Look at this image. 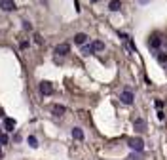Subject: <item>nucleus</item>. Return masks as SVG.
Instances as JSON below:
<instances>
[{
    "instance_id": "nucleus-1",
    "label": "nucleus",
    "mask_w": 167,
    "mask_h": 160,
    "mask_svg": "<svg viewBox=\"0 0 167 160\" xmlns=\"http://www.w3.org/2000/svg\"><path fill=\"white\" fill-rule=\"evenodd\" d=\"M133 99H135V95H133V92L129 90V88H125L122 94H120V101H122L123 105H131Z\"/></svg>"
},
{
    "instance_id": "nucleus-2",
    "label": "nucleus",
    "mask_w": 167,
    "mask_h": 160,
    "mask_svg": "<svg viewBox=\"0 0 167 160\" xmlns=\"http://www.w3.org/2000/svg\"><path fill=\"white\" fill-rule=\"evenodd\" d=\"M129 147H131L135 153H140L144 149V141L140 137H133V139H129Z\"/></svg>"
},
{
    "instance_id": "nucleus-3",
    "label": "nucleus",
    "mask_w": 167,
    "mask_h": 160,
    "mask_svg": "<svg viewBox=\"0 0 167 160\" xmlns=\"http://www.w3.org/2000/svg\"><path fill=\"white\" fill-rule=\"evenodd\" d=\"M40 94L42 95H51V94H53V86H51L48 80L40 82Z\"/></svg>"
},
{
    "instance_id": "nucleus-4",
    "label": "nucleus",
    "mask_w": 167,
    "mask_h": 160,
    "mask_svg": "<svg viewBox=\"0 0 167 160\" xmlns=\"http://www.w3.org/2000/svg\"><path fill=\"white\" fill-rule=\"evenodd\" d=\"M0 10H2V12H13L15 2L13 0H0Z\"/></svg>"
},
{
    "instance_id": "nucleus-5",
    "label": "nucleus",
    "mask_w": 167,
    "mask_h": 160,
    "mask_svg": "<svg viewBox=\"0 0 167 160\" xmlns=\"http://www.w3.org/2000/svg\"><path fill=\"white\" fill-rule=\"evenodd\" d=\"M69 51H70V46H69V44H65V42L55 46V54H57V55H61V57H63V55H67Z\"/></svg>"
},
{
    "instance_id": "nucleus-6",
    "label": "nucleus",
    "mask_w": 167,
    "mask_h": 160,
    "mask_svg": "<svg viewBox=\"0 0 167 160\" xmlns=\"http://www.w3.org/2000/svg\"><path fill=\"white\" fill-rule=\"evenodd\" d=\"M15 126H17L15 118H4V130H6V132H13Z\"/></svg>"
},
{
    "instance_id": "nucleus-7",
    "label": "nucleus",
    "mask_w": 167,
    "mask_h": 160,
    "mask_svg": "<svg viewBox=\"0 0 167 160\" xmlns=\"http://www.w3.org/2000/svg\"><path fill=\"white\" fill-rule=\"evenodd\" d=\"M160 46H161V38L160 36H152V38H150V42H148V48L150 50H158Z\"/></svg>"
},
{
    "instance_id": "nucleus-8",
    "label": "nucleus",
    "mask_w": 167,
    "mask_h": 160,
    "mask_svg": "<svg viewBox=\"0 0 167 160\" xmlns=\"http://www.w3.org/2000/svg\"><path fill=\"white\" fill-rule=\"evenodd\" d=\"M133 126H135V130H137V132H144L146 130V122L143 120V118H135Z\"/></svg>"
},
{
    "instance_id": "nucleus-9",
    "label": "nucleus",
    "mask_w": 167,
    "mask_h": 160,
    "mask_svg": "<svg viewBox=\"0 0 167 160\" xmlns=\"http://www.w3.org/2000/svg\"><path fill=\"white\" fill-rule=\"evenodd\" d=\"M72 137H74L76 139V141H82V139H84V130H82V128H72Z\"/></svg>"
},
{
    "instance_id": "nucleus-10",
    "label": "nucleus",
    "mask_w": 167,
    "mask_h": 160,
    "mask_svg": "<svg viewBox=\"0 0 167 160\" xmlns=\"http://www.w3.org/2000/svg\"><path fill=\"white\" fill-rule=\"evenodd\" d=\"M86 40H87V34H86V33L74 34V42H76V44H86Z\"/></svg>"
},
{
    "instance_id": "nucleus-11",
    "label": "nucleus",
    "mask_w": 167,
    "mask_h": 160,
    "mask_svg": "<svg viewBox=\"0 0 167 160\" xmlns=\"http://www.w3.org/2000/svg\"><path fill=\"white\" fill-rule=\"evenodd\" d=\"M120 8H122V2H120V0H110V4H108V10H110V12H118Z\"/></svg>"
},
{
    "instance_id": "nucleus-12",
    "label": "nucleus",
    "mask_w": 167,
    "mask_h": 160,
    "mask_svg": "<svg viewBox=\"0 0 167 160\" xmlns=\"http://www.w3.org/2000/svg\"><path fill=\"white\" fill-rule=\"evenodd\" d=\"M51 111H53V115H55V116H61V115H65V111H67V109H65L63 105H55Z\"/></svg>"
},
{
    "instance_id": "nucleus-13",
    "label": "nucleus",
    "mask_w": 167,
    "mask_h": 160,
    "mask_svg": "<svg viewBox=\"0 0 167 160\" xmlns=\"http://www.w3.org/2000/svg\"><path fill=\"white\" fill-rule=\"evenodd\" d=\"M91 46H93V50H95V51H101V50H104V42H101V40H95V42H93Z\"/></svg>"
},
{
    "instance_id": "nucleus-14",
    "label": "nucleus",
    "mask_w": 167,
    "mask_h": 160,
    "mask_svg": "<svg viewBox=\"0 0 167 160\" xmlns=\"http://www.w3.org/2000/svg\"><path fill=\"white\" fill-rule=\"evenodd\" d=\"M82 54H84V55H91V54H95V50H93V46H84V48H82Z\"/></svg>"
},
{
    "instance_id": "nucleus-15",
    "label": "nucleus",
    "mask_w": 167,
    "mask_h": 160,
    "mask_svg": "<svg viewBox=\"0 0 167 160\" xmlns=\"http://www.w3.org/2000/svg\"><path fill=\"white\" fill-rule=\"evenodd\" d=\"M27 141H29V145L33 147V149H36V147H38V139H36L34 135H29V139H27Z\"/></svg>"
},
{
    "instance_id": "nucleus-16",
    "label": "nucleus",
    "mask_w": 167,
    "mask_h": 160,
    "mask_svg": "<svg viewBox=\"0 0 167 160\" xmlns=\"http://www.w3.org/2000/svg\"><path fill=\"white\" fill-rule=\"evenodd\" d=\"M158 61H160L161 65H163L165 61H167V54H160V55H158Z\"/></svg>"
},
{
    "instance_id": "nucleus-17",
    "label": "nucleus",
    "mask_w": 167,
    "mask_h": 160,
    "mask_svg": "<svg viewBox=\"0 0 167 160\" xmlns=\"http://www.w3.org/2000/svg\"><path fill=\"white\" fill-rule=\"evenodd\" d=\"M0 143H2V145L8 143V135H6V133H0Z\"/></svg>"
},
{
    "instance_id": "nucleus-18",
    "label": "nucleus",
    "mask_w": 167,
    "mask_h": 160,
    "mask_svg": "<svg viewBox=\"0 0 167 160\" xmlns=\"http://www.w3.org/2000/svg\"><path fill=\"white\" fill-rule=\"evenodd\" d=\"M23 29L25 31H30V29H33V25H30L29 21H23Z\"/></svg>"
},
{
    "instance_id": "nucleus-19",
    "label": "nucleus",
    "mask_w": 167,
    "mask_h": 160,
    "mask_svg": "<svg viewBox=\"0 0 167 160\" xmlns=\"http://www.w3.org/2000/svg\"><path fill=\"white\" fill-rule=\"evenodd\" d=\"M129 160H143V158H140L139 154H131V156H129Z\"/></svg>"
},
{
    "instance_id": "nucleus-20",
    "label": "nucleus",
    "mask_w": 167,
    "mask_h": 160,
    "mask_svg": "<svg viewBox=\"0 0 167 160\" xmlns=\"http://www.w3.org/2000/svg\"><path fill=\"white\" fill-rule=\"evenodd\" d=\"M156 107H158V109H161V107H163V101L158 99V101H156Z\"/></svg>"
},
{
    "instance_id": "nucleus-21",
    "label": "nucleus",
    "mask_w": 167,
    "mask_h": 160,
    "mask_svg": "<svg viewBox=\"0 0 167 160\" xmlns=\"http://www.w3.org/2000/svg\"><path fill=\"white\" fill-rule=\"evenodd\" d=\"M158 118H160V120H163V118H165V115H163L161 111H158Z\"/></svg>"
},
{
    "instance_id": "nucleus-22",
    "label": "nucleus",
    "mask_w": 167,
    "mask_h": 160,
    "mask_svg": "<svg viewBox=\"0 0 167 160\" xmlns=\"http://www.w3.org/2000/svg\"><path fill=\"white\" fill-rule=\"evenodd\" d=\"M0 118H4V109H0Z\"/></svg>"
},
{
    "instance_id": "nucleus-23",
    "label": "nucleus",
    "mask_w": 167,
    "mask_h": 160,
    "mask_svg": "<svg viewBox=\"0 0 167 160\" xmlns=\"http://www.w3.org/2000/svg\"><path fill=\"white\" fill-rule=\"evenodd\" d=\"M4 156V153H2V149H0V158H2Z\"/></svg>"
},
{
    "instance_id": "nucleus-24",
    "label": "nucleus",
    "mask_w": 167,
    "mask_h": 160,
    "mask_svg": "<svg viewBox=\"0 0 167 160\" xmlns=\"http://www.w3.org/2000/svg\"><path fill=\"white\" fill-rule=\"evenodd\" d=\"M140 2H143V4H144V2H148V0H140Z\"/></svg>"
},
{
    "instance_id": "nucleus-25",
    "label": "nucleus",
    "mask_w": 167,
    "mask_h": 160,
    "mask_svg": "<svg viewBox=\"0 0 167 160\" xmlns=\"http://www.w3.org/2000/svg\"><path fill=\"white\" fill-rule=\"evenodd\" d=\"M91 2H99V0H91Z\"/></svg>"
}]
</instances>
